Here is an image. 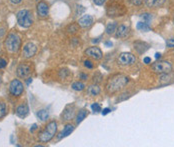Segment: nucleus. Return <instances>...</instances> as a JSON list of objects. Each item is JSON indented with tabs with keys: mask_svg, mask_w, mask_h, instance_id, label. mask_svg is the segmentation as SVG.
<instances>
[{
	"mask_svg": "<svg viewBox=\"0 0 174 147\" xmlns=\"http://www.w3.org/2000/svg\"><path fill=\"white\" fill-rule=\"evenodd\" d=\"M87 92H88V94L91 96H96L100 93V87L97 84L90 85L88 89H87Z\"/></svg>",
	"mask_w": 174,
	"mask_h": 147,
	"instance_id": "18",
	"label": "nucleus"
},
{
	"mask_svg": "<svg viewBox=\"0 0 174 147\" xmlns=\"http://www.w3.org/2000/svg\"><path fill=\"white\" fill-rule=\"evenodd\" d=\"M136 62V58L132 53L129 52H123L119 55L118 57V63L123 66H127V65H132Z\"/></svg>",
	"mask_w": 174,
	"mask_h": 147,
	"instance_id": "7",
	"label": "nucleus"
},
{
	"mask_svg": "<svg viewBox=\"0 0 174 147\" xmlns=\"http://www.w3.org/2000/svg\"><path fill=\"white\" fill-rule=\"evenodd\" d=\"M173 20H174V18H173Z\"/></svg>",
	"mask_w": 174,
	"mask_h": 147,
	"instance_id": "46",
	"label": "nucleus"
},
{
	"mask_svg": "<svg viewBox=\"0 0 174 147\" xmlns=\"http://www.w3.org/2000/svg\"><path fill=\"white\" fill-rule=\"evenodd\" d=\"M152 70L159 74H167L172 70V65L168 61H157L152 64Z\"/></svg>",
	"mask_w": 174,
	"mask_h": 147,
	"instance_id": "5",
	"label": "nucleus"
},
{
	"mask_svg": "<svg viewBox=\"0 0 174 147\" xmlns=\"http://www.w3.org/2000/svg\"><path fill=\"white\" fill-rule=\"evenodd\" d=\"M38 1H39V0H38Z\"/></svg>",
	"mask_w": 174,
	"mask_h": 147,
	"instance_id": "47",
	"label": "nucleus"
},
{
	"mask_svg": "<svg viewBox=\"0 0 174 147\" xmlns=\"http://www.w3.org/2000/svg\"><path fill=\"white\" fill-rule=\"evenodd\" d=\"M56 131H57V123H56L55 121H51V122H49L46 125V127L44 128L42 132L39 134L38 136L39 141L42 143L49 142V141L55 136Z\"/></svg>",
	"mask_w": 174,
	"mask_h": 147,
	"instance_id": "2",
	"label": "nucleus"
},
{
	"mask_svg": "<svg viewBox=\"0 0 174 147\" xmlns=\"http://www.w3.org/2000/svg\"><path fill=\"white\" fill-rule=\"evenodd\" d=\"M36 128H37V125H36V124H34V125L32 126V128L30 129V131H31V132H33V131H34L35 129H36Z\"/></svg>",
	"mask_w": 174,
	"mask_h": 147,
	"instance_id": "41",
	"label": "nucleus"
},
{
	"mask_svg": "<svg viewBox=\"0 0 174 147\" xmlns=\"http://www.w3.org/2000/svg\"><path fill=\"white\" fill-rule=\"evenodd\" d=\"M78 28H79V25L78 24H71V25H69V26L67 27V31L69 32V33H76L78 31Z\"/></svg>",
	"mask_w": 174,
	"mask_h": 147,
	"instance_id": "25",
	"label": "nucleus"
},
{
	"mask_svg": "<svg viewBox=\"0 0 174 147\" xmlns=\"http://www.w3.org/2000/svg\"><path fill=\"white\" fill-rule=\"evenodd\" d=\"M85 54L87 55V56H89V57H92V58H94L96 60H99L102 58V56H103V54H102V51L100 50V48L98 47H89V48H87L85 50Z\"/></svg>",
	"mask_w": 174,
	"mask_h": 147,
	"instance_id": "10",
	"label": "nucleus"
},
{
	"mask_svg": "<svg viewBox=\"0 0 174 147\" xmlns=\"http://www.w3.org/2000/svg\"><path fill=\"white\" fill-rule=\"evenodd\" d=\"M80 78L82 79V80H87V78H88V76H87L86 74H84V73H81V74H80Z\"/></svg>",
	"mask_w": 174,
	"mask_h": 147,
	"instance_id": "37",
	"label": "nucleus"
},
{
	"mask_svg": "<svg viewBox=\"0 0 174 147\" xmlns=\"http://www.w3.org/2000/svg\"><path fill=\"white\" fill-rule=\"evenodd\" d=\"M74 113H75V106L73 104L66 106V108L64 109L63 113H62L63 120H66V121L71 120L74 117Z\"/></svg>",
	"mask_w": 174,
	"mask_h": 147,
	"instance_id": "12",
	"label": "nucleus"
},
{
	"mask_svg": "<svg viewBox=\"0 0 174 147\" xmlns=\"http://www.w3.org/2000/svg\"><path fill=\"white\" fill-rule=\"evenodd\" d=\"M28 112H29V108H28V106L26 104H21L16 108V115L20 118L26 117Z\"/></svg>",
	"mask_w": 174,
	"mask_h": 147,
	"instance_id": "14",
	"label": "nucleus"
},
{
	"mask_svg": "<svg viewBox=\"0 0 174 147\" xmlns=\"http://www.w3.org/2000/svg\"><path fill=\"white\" fill-rule=\"evenodd\" d=\"M30 82H32V78H29V79L27 80V84H28V85L30 84Z\"/></svg>",
	"mask_w": 174,
	"mask_h": 147,
	"instance_id": "44",
	"label": "nucleus"
},
{
	"mask_svg": "<svg viewBox=\"0 0 174 147\" xmlns=\"http://www.w3.org/2000/svg\"><path fill=\"white\" fill-rule=\"evenodd\" d=\"M16 18H17L18 24L23 28H28L31 26L33 23L32 14L30 13L29 10H26V9L20 10L16 15Z\"/></svg>",
	"mask_w": 174,
	"mask_h": 147,
	"instance_id": "4",
	"label": "nucleus"
},
{
	"mask_svg": "<svg viewBox=\"0 0 174 147\" xmlns=\"http://www.w3.org/2000/svg\"><path fill=\"white\" fill-rule=\"evenodd\" d=\"M71 87H72V89L75 90V91H82V90L85 89V85L82 82L77 81V82H74L72 85H71Z\"/></svg>",
	"mask_w": 174,
	"mask_h": 147,
	"instance_id": "24",
	"label": "nucleus"
},
{
	"mask_svg": "<svg viewBox=\"0 0 174 147\" xmlns=\"http://www.w3.org/2000/svg\"><path fill=\"white\" fill-rule=\"evenodd\" d=\"M24 91L23 83L18 79H13L9 84V92L14 97H18Z\"/></svg>",
	"mask_w": 174,
	"mask_h": 147,
	"instance_id": "6",
	"label": "nucleus"
},
{
	"mask_svg": "<svg viewBox=\"0 0 174 147\" xmlns=\"http://www.w3.org/2000/svg\"><path fill=\"white\" fill-rule=\"evenodd\" d=\"M73 130H74V126L73 125H71V124H67V125H65V127L63 129V131L59 134L58 136V138H62V137H65V136H68L70 135L71 133L73 132Z\"/></svg>",
	"mask_w": 174,
	"mask_h": 147,
	"instance_id": "16",
	"label": "nucleus"
},
{
	"mask_svg": "<svg viewBox=\"0 0 174 147\" xmlns=\"http://www.w3.org/2000/svg\"><path fill=\"white\" fill-rule=\"evenodd\" d=\"M130 1H131L133 4H135V5H140V4L143 2V0H130Z\"/></svg>",
	"mask_w": 174,
	"mask_h": 147,
	"instance_id": "34",
	"label": "nucleus"
},
{
	"mask_svg": "<svg viewBox=\"0 0 174 147\" xmlns=\"http://www.w3.org/2000/svg\"><path fill=\"white\" fill-rule=\"evenodd\" d=\"M143 61H144V63H146V64H149V63H151V58L150 57H145L144 59H143Z\"/></svg>",
	"mask_w": 174,
	"mask_h": 147,
	"instance_id": "36",
	"label": "nucleus"
},
{
	"mask_svg": "<svg viewBox=\"0 0 174 147\" xmlns=\"http://www.w3.org/2000/svg\"><path fill=\"white\" fill-rule=\"evenodd\" d=\"M110 109L109 108H104L103 109V111H102V115H106V114H108L109 112H110Z\"/></svg>",
	"mask_w": 174,
	"mask_h": 147,
	"instance_id": "35",
	"label": "nucleus"
},
{
	"mask_svg": "<svg viewBox=\"0 0 174 147\" xmlns=\"http://www.w3.org/2000/svg\"><path fill=\"white\" fill-rule=\"evenodd\" d=\"M128 83V78L126 76L120 75V76H116V77L112 78L109 80V82L107 83L106 89L108 93H115L117 91H119L122 89L124 86Z\"/></svg>",
	"mask_w": 174,
	"mask_h": 147,
	"instance_id": "1",
	"label": "nucleus"
},
{
	"mask_svg": "<svg viewBox=\"0 0 174 147\" xmlns=\"http://www.w3.org/2000/svg\"><path fill=\"white\" fill-rule=\"evenodd\" d=\"M4 45L6 49L10 52H17L21 46V39L17 34L11 33L9 34L6 40H5Z\"/></svg>",
	"mask_w": 174,
	"mask_h": 147,
	"instance_id": "3",
	"label": "nucleus"
},
{
	"mask_svg": "<svg viewBox=\"0 0 174 147\" xmlns=\"http://www.w3.org/2000/svg\"><path fill=\"white\" fill-rule=\"evenodd\" d=\"M7 65V61L3 58H0V69H3L6 67Z\"/></svg>",
	"mask_w": 174,
	"mask_h": 147,
	"instance_id": "30",
	"label": "nucleus"
},
{
	"mask_svg": "<svg viewBox=\"0 0 174 147\" xmlns=\"http://www.w3.org/2000/svg\"><path fill=\"white\" fill-rule=\"evenodd\" d=\"M84 10H85V8L83 7V6H81V5H80V6H77V10H76V14H81V13H82V12H84Z\"/></svg>",
	"mask_w": 174,
	"mask_h": 147,
	"instance_id": "31",
	"label": "nucleus"
},
{
	"mask_svg": "<svg viewBox=\"0 0 174 147\" xmlns=\"http://www.w3.org/2000/svg\"><path fill=\"white\" fill-rule=\"evenodd\" d=\"M10 1H11L13 4H18V3H20L22 1V0H10Z\"/></svg>",
	"mask_w": 174,
	"mask_h": 147,
	"instance_id": "40",
	"label": "nucleus"
},
{
	"mask_svg": "<svg viewBox=\"0 0 174 147\" xmlns=\"http://www.w3.org/2000/svg\"><path fill=\"white\" fill-rule=\"evenodd\" d=\"M116 29H117V24L115 22H110L106 26V33L111 35L116 31Z\"/></svg>",
	"mask_w": 174,
	"mask_h": 147,
	"instance_id": "21",
	"label": "nucleus"
},
{
	"mask_svg": "<svg viewBox=\"0 0 174 147\" xmlns=\"http://www.w3.org/2000/svg\"><path fill=\"white\" fill-rule=\"evenodd\" d=\"M1 81H2V79H1V76H0V85H1Z\"/></svg>",
	"mask_w": 174,
	"mask_h": 147,
	"instance_id": "45",
	"label": "nucleus"
},
{
	"mask_svg": "<svg viewBox=\"0 0 174 147\" xmlns=\"http://www.w3.org/2000/svg\"><path fill=\"white\" fill-rule=\"evenodd\" d=\"M49 12V7L47 3H45L44 1H40L37 4V13L40 17H46L48 15Z\"/></svg>",
	"mask_w": 174,
	"mask_h": 147,
	"instance_id": "13",
	"label": "nucleus"
},
{
	"mask_svg": "<svg viewBox=\"0 0 174 147\" xmlns=\"http://www.w3.org/2000/svg\"><path fill=\"white\" fill-rule=\"evenodd\" d=\"M31 73V66L26 63H21L18 65L16 69V74L19 78H26Z\"/></svg>",
	"mask_w": 174,
	"mask_h": 147,
	"instance_id": "8",
	"label": "nucleus"
},
{
	"mask_svg": "<svg viewBox=\"0 0 174 147\" xmlns=\"http://www.w3.org/2000/svg\"><path fill=\"white\" fill-rule=\"evenodd\" d=\"M36 115L41 121H46L49 117V112H48V110H46V109H41L38 111Z\"/></svg>",
	"mask_w": 174,
	"mask_h": 147,
	"instance_id": "19",
	"label": "nucleus"
},
{
	"mask_svg": "<svg viewBox=\"0 0 174 147\" xmlns=\"http://www.w3.org/2000/svg\"><path fill=\"white\" fill-rule=\"evenodd\" d=\"M4 34H5V28L1 27L0 28V37H2Z\"/></svg>",
	"mask_w": 174,
	"mask_h": 147,
	"instance_id": "38",
	"label": "nucleus"
},
{
	"mask_svg": "<svg viewBox=\"0 0 174 147\" xmlns=\"http://www.w3.org/2000/svg\"><path fill=\"white\" fill-rule=\"evenodd\" d=\"M36 51H37L36 45L31 43V42H29L23 47L22 55H23V57H25V58H31L32 56H34V55H35Z\"/></svg>",
	"mask_w": 174,
	"mask_h": 147,
	"instance_id": "9",
	"label": "nucleus"
},
{
	"mask_svg": "<svg viewBox=\"0 0 174 147\" xmlns=\"http://www.w3.org/2000/svg\"><path fill=\"white\" fill-rule=\"evenodd\" d=\"M86 116H87V111L85 109H81L78 112L77 116H76V123H77V124L81 123L85 119Z\"/></svg>",
	"mask_w": 174,
	"mask_h": 147,
	"instance_id": "20",
	"label": "nucleus"
},
{
	"mask_svg": "<svg viewBox=\"0 0 174 147\" xmlns=\"http://www.w3.org/2000/svg\"><path fill=\"white\" fill-rule=\"evenodd\" d=\"M166 45H167V47L173 48V47H174V37H173V38H170V39H168L167 42H166Z\"/></svg>",
	"mask_w": 174,
	"mask_h": 147,
	"instance_id": "28",
	"label": "nucleus"
},
{
	"mask_svg": "<svg viewBox=\"0 0 174 147\" xmlns=\"http://www.w3.org/2000/svg\"><path fill=\"white\" fill-rule=\"evenodd\" d=\"M91 109L92 111H94V112H100L101 111V107L98 103H93L91 105Z\"/></svg>",
	"mask_w": 174,
	"mask_h": 147,
	"instance_id": "26",
	"label": "nucleus"
},
{
	"mask_svg": "<svg viewBox=\"0 0 174 147\" xmlns=\"http://www.w3.org/2000/svg\"><path fill=\"white\" fill-rule=\"evenodd\" d=\"M66 74H68V71H67V70H61V71H60V76H61V78H65Z\"/></svg>",
	"mask_w": 174,
	"mask_h": 147,
	"instance_id": "32",
	"label": "nucleus"
},
{
	"mask_svg": "<svg viewBox=\"0 0 174 147\" xmlns=\"http://www.w3.org/2000/svg\"><path fill=\"white\" fill-rule=\"evenodd\" d=\"M106 0H93V2L96 4V5H102L103 3H105Z\"/></svg>",
	"mask_w": 174,
	"mask_h": 147,
	"instance_id": "33",
	"label": "nucleus"
},
{
	"mask_svg": "<svg viewBox=\"0 0 174 147\" xmlns=\"http://www.w3.org/2000/svg\"><path fill=\"white\" fill-rule=\"evenodd\" d=\"M160 57H161V54H160V53H156V54H155V58L158 59V58H160Z\"/></svg>",
	"mask_w": 174,
	"mask_h": 147,
	"instance_id": "43",
	"label": "nucleus"
},
{
	"mask_svg": "<svg viewBox=\"0 0 174 147\" xmlns=\"http://www.w3.org/2000/svg\"><path fill=\"white\" fill-rule=\"evenodd\" d=\"M100 41V38H95L94 40H92V42L93 43H98Z\"/></svg>",
	"mask_w": 174,
	"mask_h": 147,
	"instance_id": "42",
	"label": "nucleus"
},
{
	"mask_svg": "<svg viewBox=\"0 0 174 147\" xmlns=\"http://www.w3.org/2000/svg\"><path fill=\"white\" fill-rule=\"evenodd\" d=\"M116 37H119V38H122V37H125L127 34L129 32V28L125 26V25H120V26L117 27L116 29Z\"/></svg>",
	"mask_w": 174,
	"mask_h": 147,
	"instance_id": "15",
	"label": "nucleus"
},
{
	"mask_svg": "<svg viewBox=\"0 0 174 147\" xmlns=\"http://www.w3.org/2000/svg\"><path fill=\"white\" fill-rule=\"evenodd\" d=\"M137 29L138 30H140V31H149L150 30V26L149 25H148V23L147 22H144V21H139L137 23Z\"/></svg>",
	"mask_w": 174,
	"mask_h": 147,
	"instance_id": "22",
	"label": "nucleus"
},
{
	"mask_svg": "<svg viewBox=\"0 0 174 147\" xmlns=\"http://www.w3.org/2000/svg\"><path fill=\"white\" fill-rule=\"evenodd\" d=\"M92 23H93V18H92L91 15H88V14L83 15V16L80 17L78 20V25L82 28H87V27L91 26Z\"/></svg>",
	"mask_w": 174,
	"mask_h": 147,
	"instance_id": "11",
	"label": "nucleus"
},
{
	"mask_svg": "<svg viewBox=\"0 0 174 147\" xmlns=\"http://www.w3.org/2000/svg\"><path fill=\"white\" fill-rule=\"evenodd\" d=\"M6 114H7V105L5 102L0 101V119L5 117Z\"/></svg>",
	"mask_w": 174,
	"mask_h": 147,
	"instance_id": "23",
	"label": "nucleus"
},
{
	"mask_svg": "<svg viewBox=\"0 0 174 147\" xmlns=\"http://www.w3.org/2000/svg\"><path fill=\"white\" fill-rule=\"evenodd\" d=\"M165 2V0H146V4L148 7L150 8H156L163 5Z\"/></svg>",
	"mask_w": 174,
	"mask_h": 147,
	"instance_id": "17",
	"label": "nucleus"
},
{
	"mask_svg": "<svg viewBox=\"0 0 174 147\" xmlns=\"http://www.w3.org/2000/svg\"><path fill=\"white\" fill-rule=\"evenodd\" d=\"M84 66L87 67L88 69H91V68H93V63H92V61H90V60H85Z\"/></svg>",
	"mask_w": 174,
	"mask_h": 147,
	"instance_id": "29",
	"label": "nucleus"
},
{
	"mask_svg": "<svg viewBox=\"0 0 174 147\" xmlns=\"http://www.w3.org/2000/svg\"><path fill=\"white\" fill-rule=\"evenodd\" d=\"M141 18L143 19V21H144V22L148 23L151 20V15L149 13H144V14L141 15Z\"/></svg>",
	"mask_w": 174,
	"mask_h": 147,
	"instance_id": "27",
	"label": "nucleus"
},
{
	"mask_svg": "<svg viewBox=\"0 0 174 147\" xmlns=\"http://www.w3.org/2000/svg\"><path fill=\"white\" fill-rule=\"evenodd\" d=\"M104 44H105V46H107V47H111L112 46V42L111 41H106Z\"/></svg>",
	"mask_w": 174,
	"mask_h": 147,
	"instance_id": "39",
	"label": "nucleus"
}]
</instances>
